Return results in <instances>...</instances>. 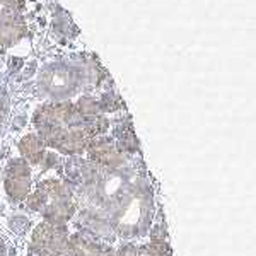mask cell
Returning <instances> with one entry per match:
<instances>
[{"label": "cell", "instance_id": "cell-9", "mask_svg": "<svg viewBox=\"0 0 256 256\" xmlns=\"http://www.w3.org/2000/svg\"><path fill=\"white\" fill-rule=\"evenodd\" d=\"M99 111V104L94 99H82V101L79 102V113L82 114H88V116H94V114H98Z\"/></svg>", "mask_w": 256, "mask_h": 256}, {"label": "cell", "instance_id": "cell-8", "mask_svg": "<svg viewBox=\"0 0 256 256\" xmlns=\"http://www.w3.org/2000/svg\"><path fill=\"white\" fill-rule=\"evenodd\" d=\"M20 34H22V28H16V26L4 28V30L0 31V43H12V41L18 40Z\"/></svg>", "mask_w": 256, "mask_h": 256}, {"label": "cell", "instance_id": "cell-11", "mask_svg": "<svg viewBox=\"0 0 256 256\" xmlns=\"http://www.w3.org/2000/svg\"><path fill=\"white\" fill-rule=\"evenodd\" d=\"M4 118H6V102H4V99L0 98V126H2Z\"/></svg>", "mask_w": 256, "mask_h": 256}, {"label": "cell", "instance_id": "cell-1", "mask_svg": "<svg viewBox=\"0 0 256 256\" xmlns=\"http://www.w3.org/2000/svg\"><path fill=\"white\" fill-rule=\"evenodd\" d=\"M68 241V234L65 226L50 224V222H43L34 229L32 232V248H34L41 256L58 253V251H65Z\"/></svg>", "mask_w": 256, "mask_h": 256}, {"label": "cell", "instance_id": "cell-2", "mask_svg": "<svg viewBox=\"0 0 256 256\" xmlns=\"http://www.w3.org/2000/svg\"><path fill=\"white\" fill-rule=\"evenodd\" d=\"M6 192L12 202L26 200L31 188V169L26 160L16 159L7 166L6 178H4Z\"/></svg>", "mask_w": 256, "mask_h": 256}, {"label": "cell", "instance_id": "cell-5", "mask_svg": "<svg viewBox=\"0 0 256 256\" xmlns=\"http://www.w3.org/2000/svg\"><path fill=\"white\" fill-rule=\"evenodd\" d=\"M19 152L26 160L32 164H40L44 159V142L36 135H28L19 142Z\"/></svg>", "mask_w": 256, "mask_h": 256}, {"label": "cell", "instance_id": "cell-10", "mask_svg": "<svg viewBox=\"0 0 256 256\" xmlns=\"http://www.w3.org/2000/svg\"><path fill=\"white\" fill-rule=\"evenodd\" d=\"M0 256H10L9 248H7L6 241H4V238H2V236H0Z\"/></svg>", "mask_w": 256, "mask_h": 256}, {"label": "cell", "instance_id": "cell-6", "mask_svg": "<svg viewBox=\"0 0 256 256\" xmlns=\"http://www.w3.org/2000/svg\"><path fill=\"white\" fill-rule=\"evenodd\" d=\"M65 250L68 256H101V248L80 236L70 238Z\"/></svg>", "mask_w": 256, "mask_h": 256}, {"label": "cell", "instance_id": "cell-4", "mask_svg": "<svg viewBox=\"0 0 256 256\" xmlns=\"http://www.w3.org/2000/svg\"><path fill=\"white\" fill-rule=\"evenodd\" d=\"M74 212H76V205H74L72 198L53 202V204H50L43 208V216L46 218V222L56 224V226L67 224V220H70Z\"/></svg>", "mask_w": 256, "mask_h": 256}, {"label": "cell", "instance_id": "cell-3", "mask_svg": "<svg viewBox=\"0 0 256 256\" xmlns=\"http://www.w3.org/2000/svg\"><path fill=\"white\" fill-rule=\"evenodd\" d=\"M89 156L99 168L102 169H120L123 164V154L118 150L111 140L99 138L90 140L89 144Z\"/></svg>", "mask_w": 256, "mask_h": 256}, {"label": "cell", "instance_id": "cell-7", "mask_svg": "<svg viewBox=\"0 0 256 256\" xmlns=\"http://www.w3.org/2000/svg\"><path fill=\"white\" fill-rule=\"evenodd\" d=\"M166 254V244L160 239H152L150 244L138 251L137 256H164Z\"/></svg>", "mask_w": 256, "mask_h": 256}]
</instances>
